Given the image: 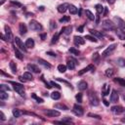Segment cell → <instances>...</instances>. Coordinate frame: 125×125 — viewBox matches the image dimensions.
Returning <instances> with one entry per match:
<instances>
[{
	"label": "cell",
	"instance_id": "6da1fadb",
	"mask_svg": "<svg viewBox=\"0 0 125 125\" xmlns=\"http://www.w3.org/2000/svg\"><path fill=\"white\" fill-rule=\"evenodd\" d=\"M10 84H12L14 86V89H15V91L18 94H20L21 97L24 96V88H23V85H21L20 83H17V82H13V81H10Z\"/></svg>",
	"mask_w": 125,
	"mask_h": 125
},
{
	"label": "cell",
	"instance_id": "7a4b0ae2",
	"mask_svg": "<svg viewBox=\"0 0 125 125\" xmlns=\"http://www.w3.org/2000/svg\"><path fill=\"white\" fill-rule=\"evenodd\" d=\"M89 101H90V104H91L93 106H97V105H99V104H100L99 98H98V96L96 95L95 92H90V93H89Z\"/></svg>",
	"mask_w": 125,
	"mask_h": 125
},
{
	"label": "cell",
	"instance_id": "3957f363",
	"mask_svg": "<svg viewBox=\"0 0 125 125\" xmlns=\"http://www.w3.org/2000/svg\"><path fill=\"white\" fill-rule=\"evenodd\" d=\"M29 28L31 29V30H34V31H37V30H41L43 27H42V25H41V23H39L37 21H35V20H32V21H29Z\"/></svg>",
	"mask_w": 125,
	"mask_h": 125
},
{
	"label": "cell",
	"instance_id": "277c9868",
	"mask_svg": "<svg viewBox=\"0 0 125 125\" xmlns=\"http://www.w3.org/2000/svg\"><path fill=\"white\" fill-rule=\"evenodd\" d=\"M14 41H15L16 46H17L20 50H21V51H23V52H26L25 44H23V42L21 40V38H20V37H15V38H14Z\"/></svg>",
	"mask_w": 125,
	"mask_h": 125
},
{
	"label": "cell",
	"instance_id": "5b68a950",
	"mask_svg": "<svg viewBox=\"0 0 125 125\" xmlns=\"http://www.w3.org/2000/svg\"><path fill=\"white\" fill-rule=\"evenodd\" d=\"M103 27L104 29H115L114 23L111 21H109V20H104L103 21Z\"/></svg>",
	"mask_w": 125,
	"mask_h": 125
},
{
	"label": "cell",
	"instance_id": "8992f818",
	"mask_svg": "<svg viewBox=\"0 0 125 125\" xmlns=\"http://www.w3.org/2000/svg\"><path fill=\"white\" fill-rule=\"evenodd\" d=\"M73 113L77 116H82L83 113H84V110L82 108V106H80L79 104H74L73 105V109H72Z\"/></svg>",
	"mask_w": 125,
	"mask_h": 125
},
{
	"label": "cell",
	"instance_id": "52a82bcc",
	"mask_svg": "<svg viewBox=\"0 0 125 125\" xmlns=\"http://www.w3.org/2000/svg\"><path fill=\"white\" fill-rule=\"evenodd\" d=\"M113 21H115V23L117 24V26L123 30H125V21H123L121 18L119 17H114L113 18Z\"/></svg>",
	"mask_w": 125,
	"mask_h": 125
},
{
	"label": "cell",
	"instance_id": "ba28073f",
	"mask_svg": "<svg viewBox=\"0 0 125 125\" xmlns=\"http://www.w3.org/2000/svg\"><path fill=\"white\" fill-rule=\"evenodd\" d=\"M44 112H45V114H46L47 116H49V117H57V116H60V115H61L60 111H58V110H56V109H47V110H45Z\"/></svg>",
	"mask_w": 125,
	"mask_h": 125
},
{
	"label": "cell",
	"instance_id": "9c48e42d",
	"mask_svg": "<svg viewBox=\"0 0 125 125\" xmlns=\"http://www.w3.org/2000/svg\"><path fill=\"white\" fill-rule=\"evenodd\" d=\"M116 48V44H111V45H109L104 52H103V54H102V56L103 57H106V56H108L109 54H111L112 52H113V50Z\"/></svg>",
	"mask_w": 125,
	"mask_h": 125
},
{
	"label": "cell",
	"instance_id": "30bf717a",
	"mask_svg": "<svg viewBox=\"0 0 125 125\" xmlns=\"http://www.w3.org/2000/svg\"><path fill=\"white\" fill-rule=\"evenodd\" d=\"M77 64V62L76 60H74L73 58H69L67 59V62H66V66L69 68V69H74L75 66Z\"/></svg>",
	"mask_w": 125,
	"mask_h": 125
},
{
	"label": "cell",
	"instance_id": "8fae6325",
	"mask_svg": "<svg viewBox=\"0 0 125 125\" xmlns=\"http://www.w3.org/2000/svg\"><path fill=\"white\" fill-rule=\"evenodd\" d=\"M5 38L7 41H11L12 38H13V35H12V31H11V28L10 26L8 25H5Z\"/></svg>",
	"mask_w": 125,
	"mask_h": 125
},
{
	"label": "cell",
	"instance_id": "7c38bea8",
	"mask_svg": "<svg viewBox=\"0 0 125 125\" xmlns=\"http://www.w3.org/2000/svg\"><path fill=\"white\" fill-rule=\"evenodd\" d=\"M111 111L114 114H121V113H123L124 108L122 106H120V105H114V106L111 107Z\"/></svg>",
	"mask_w": 125,
	"mask_h": 125
},
{
	"label": "cell",
	"instance_id": "4fadbf2b",
	"mask_svg": "<svg viewBox=\"0 0 125 125\" xmlns=\"http://www.w3.org/2000/svg\"><path fill=\"white\" fill-rule=\"evenodd\" d=\"M94 65L93 64H89L88 66H86V67H84L83 69H81L79 72H78V74L79 75H82V74H84V73H86V72H88V71H94Z\"/></svg>",
	"mask_w": 125,
	"mask_h": 125
},
{
	"label": "cell",
	"instance_id": "5bb4252c",
	"mask_svg": "<svg viewBox=\"0 0 125 125\" xmlns=\"http://www.w3.org/2000/svg\"><path fill=\"white\" fill-rule=\"evenodd\" d=\"M115 33L117 35V37L120 39V40H125V31L121 28L119 29H115Z\"/></svg>",
	"mask_w": 125,
	"mask_h": 125
},
{
	"label": "cell",
	"instance_id": "9a60e30c",
	"mask_svg": "<svg viewBox=\"0 0 125 125\" xmlns=\"http://www.w3.org/2000/svg\"><path fill=\"white\" fill-rule=\"evenodd\" d=\"M68 6H69V4H67V3H63V4L59 5V6H58V12H60V13H64L66 10H68Z\"/></svg>",
	"mask_w": 125,
	"mask_h": 125
},
{
	"label": "cell",
	"instance_id": "2e32d148",
	"mask_svg": "<svg viewBox=\"0 0 125 125\" xmlns=\"http://www.w3.org/2000/svg\"><path fill=\"white\" fill-rule=\"evenodd\" d=\"M118 99H119V96H118L117 92L115 90H112L111 95H110V102L111 103H116V102H118Z\"/></svg>",
	"mask_w": 125,
	"mask_h": 125
},
{
	"label": "cell",
	"instance_id": "e0dca14e",
	"mask_svg": "<svg viewBox=\"0 0 125 125\" xmlns=\"http://www.w3.org/2000/svg\"><path fill=\"white\" fill-rule=\"evenodd\" d=\"M102 93H103V96L104 97H105V96L108 95V93H109V86H108L107 83H104L103 85V87H102Z\"/></svg>",
	"mask_w": 125,
	"mask_h": 125
},
{
	"label": "cell",
	"instance_id": "ac0fdd59",
	"mask_svg": "<svg viewBox=\"0 0 125 125\" xmlns=\"http://www.w3.org/2000/svg\"><path fill=\"white\" fill-rule=\"evenodd\" d=\"M85 43V39L80 36H74V44L75 45H83Z\"/></svg>",
	"mask_w": 125,
	"mask_h": 125
},
{
	"label": "cell",
	"instance_id": "d6986e66",
	"mask_svg": "<svg viewBox=\"0 0 125 125\" xmlns=\"http://www.w3.org/2000/svg\"><path fill=\"white\" fill-rule=\"evenodd\" d=\"M27 68H28V70H31L32 72H35V73H38L40 71L39 67L37 65H35V64H32V63L27 64Z\"/></svg>",
	"mask_w": 125,
	"mask_h": 125
},
{
	"label": "cell",
	"instance_id": "ffe728a7",
	"mask_svg": "<svg viewBox=\"0 0 125 125\" xmlns=\"http://www.w3.org/2000/svg\"><path fill=\"white\" fill-rule=\"evenodd\" d=\"M19 29H20V33L21 35H24L27 31V28H26V25L23 23V22H21L20 23V26H19Z\"/></svg>",
	"mask_w": 125,
	"mask_h": 125
},
{
	"label": "cell",
	"instance_id": "44dd1931",
	"mask_svg": "<svg viewBox=\"0 0 125 125\" xmlns=\"http://www.w3.org/2000/svg\"><path fill=\"white\" fill-rule=\"evenodd\" d=\"M90 32H91V34H92V35H94V36H95V37H97V38H103V37H104V34H103L102 32L98 31V30L90 29Z\"/></svg>",
	"mask_w": 125,
	"mask_h": 125
},
{
	"label": "cell",
	"instance_id": "7402d4cb",
	"mask_svg": "<svg viewBox=\"0 0 125 125\" xmlns=\"http://www.w3.org/2000/svg\"><path fill=\"white\" fill-rule=\"evenodd\" d=\"M25 47L26 48H33L34 47V40L32 39V38H28V39H26V41H25Z\"/></svg>",
	"mask_w": 125,
	"mask_h": 125
},
{
	"label": "cell",
	"instance_id": "603a6c76",
	"mask_svg": "<svg viewBox=\"0 0 125 125\" xmlns=\"http://www.w3.org/2000/svg\"><path fill=\"white\" fill-rule=\"evenodd\" d=\"M87 87H88V84H87V82H85V81H80V82L78 83V89H79L80 91L86 90Z\"/></svg>",
	"mask_w": 125,
	"mask_h": 125
},
{
	"label": "cell",
	"instance_id": "cb8c5ba5",
	"mask_svg": "<svg viewBox=\"0 0 125 125\" xmlns=\"http://www.w3.org/2000/svg\"><path fill=\"white\" fill-rule=\"evenodd\" d=\"M22 77H23V79L25 81H31V80H33V76H32V74L30 72H24L23 75H22Z\"/></svg>",
	"mask_w": 125,
	"mask_h": 125
},
{
	"label": "cell",
	"instance_id": "d4e9b609",
	"mask_svg": "<svg viewBox=\"0 0 125 125\" xmlns=\"http://www.w3.org/2000/svg\"><path fill=\"white\" fill-rule=\"evenodd\" d=\"M71 30H72V27H71V26H66V27L62 28L61 33H64L65 35H68V34L71 33Z\"/></svg>",
	"mask_w": 125,
	"mask_h": 125
},
{
	"label": "cell",
	"instance_id": "484cf974",
	"mask_svg": "<svg viewBox=\"0 0 125 125\" xmlns=\"http://www.w3.org/2000/svg\"><path fill=\"white\" fill-rule=\"evenodd\" d=\"M38 62L40 64H42L44 67H46V68H51V64L49 62H47L45 60H43V59H38Z\"/></svg>",
	"mask_w": 125,
	"mask_h": 125
},
{
	"label": "cell",
	"instance_id": "4316f807",
	"mask_svg": "<svg viewBox=\"0 0 125 125\" xmlns=\"http://www.w3.org/2000/svg\"><path fill=\"white\" fill-rule=\"evenodd\" d=\"M85 14H86L87 18H88L90 21H94V20H95V16H94V14H93L91 11H89V10H86V11H85Z\"/></svg>",
	"mask_w": 125,
	"mask_h": 125
},
{
	"label": "cell",
	"instance_id": "83f0119b",
	"mask_svg": "<svg viewBox=\"0 0 125 125\" xmlns=\"http://www.w3.org/2000/svg\"><path fill=\"white\" fill-rule=\"evenodd\" d=\"M15 55H16V57H17L19 60H22V59H23L22 53H21L19 49H17V48H15Z\"/></svg>",
	"mask_w": 125,
	"mask_h": 125
},
{
	"label": "cell",
	"instance_id": "f1b7e54d",
	"mask_svg": "<svg viewBox=\"0 0 125 125\" xmlns=\"http://www.w3.org/2000/svg\"><path fill=\"white\" fill-rule=\"evenodd\" d=\"M55 107L58 108V109H62V110H67L68 109V107L65 104H56Z\"/></svg>",
	"mask_w": 125,
	"mask_h": 125
},
{
	"label": "cell",
	"instance_id": "f546056e",
	"mask_svg": "<svg viewBox=\"0 0 125 125\" xmlns=\"http://www.w3.org/2000/svg\"><path fill=\"white\" fill-rule=\"evenodd\" d=\"M10 67H11V70L13 73H16L17 72V64L14 61H11L10 62Z\"/></svg>",
	"mask_w": 125,
	"mask_h": 125
},
{
	"label": "cell",
	"instance_id": "4dcf8cb0",
	"mask_svg": "<svg viewBox=\"0 0 125 125\" xmlns=\"http://www.w3.org/2000/svg\"><path fill=\"white\" fill-rule=\"evenodd\" d=\"M114 72H115V70H114L113 68H107V69L105 70V75H106L107 77H112L113 74H114Z\"/></svg>",
	"mask_w": 125,
	"mask_h": 125
},
{
	"label": "cell",
	"instance_id": "1f68e13d",
	"mask_svg": "<svg viewBox=\"0 0 125 125\" xmlns=\"http://www.w3.org/2000/svg\"><path fill=\"white\" fill-rule=\"evenodd\" d=\"M95 8H96V11H97L98 14H102L104 12V7H103L101 4H97L95 6Z\"/></svg>",
	"mask_w": 125,
	"mask_h": 125
},
{
	"label": "cell",
	"instance_id": "d6a6232c",
	"mask_svg": "<svg viewBox=\"0 0 125 125\" xmlns=\"http://www.w3.org/2000/svg\"><path fill=\"white\" fill-rule=\"evenodd\" d=\"M68 11H69L70 14L74 15V14L77 13V8H76L74 5H69V6H68Z\"/></svg>",
	"mask_w": 125,
	"mask_h": 125
},
{
	"label": "cell",
	"instance_id": "836d02e7",
	"mask_svg": "<svg viewBox=\"0 0 125 125\" xmlns=\"http://www.w3.org/2000/svg\"><path fill=\"white\" fill-rule=\"evenodd\" d=\"M66 65H64V64H59L58 65V70L61 72V73H64L65 71H66Z\"/></svg>",
	"mask_w": 125,
	"mask_h": 125
},
{
	"label": "cell",
	"instance_id": "e575fe53",
	"mask_svg": "<svg viewBox=\"0 0 125 125\" xmlns=\"http://www.w3.org/2000/svg\"><path fill=\"white\" fill-rule=\"evenodd\" d=\"M21 114H23V111H21L20 109H13V115H14V117H20Z\"/></svg>",
	"mask_w": 125,
	"mask_h": 125
},
{
	"label": "cell",
	"instance_id": "d590c367",
	"mask_svg": "<svg viewBox=\"0 0 125 125\" xmlns=\"http://www.w3.org/2000/svg\"><path fill=\"white\" fill-rule=\"evenodd\" d=\"M85 39H87V40H89V41H91V42H94V43H96L97 41H98V39L93 35H86L85 36Z\"/></svg>",
	"mask_w": 125,
	"mask_h": 125
},
{
	"label": "cell",
	"instance_id": "8d00e7d4",
	"mask_svg": "<svg viewBox=\"0 0 125 125\" xmlns=\"http://www.w3.org/2000/svg\"><path fill=\"white\" fill-rule=\"evenodd\" d=\"M51 98H52L53 100H59V99L61 98V94H60L59 92H53V93L51 94Z\"/></svg>",
	"mask_w": 125,
	"mask_h": 125
},
{
	"label": "cell",
	"instance_id": "74e56055",
	"mask_svg": "<svg viewBox=\"0 0 125 125\" xmlns=\"http://www.w3.org/2000/svg\"><path fill=\"white\" fill-rule=\"evenodd\" d=\"M0 99L2 101L8 99V94L6 93V91H0Z\"/></svg>",
	"mask_w": 125,
	"mask_h": 125
},
{
	"label": "cell",
	"instance_id": "f35d334b",
	"mask_svg": "<svg viewBox=\"0 0 125 125\" xmlns=\"http://www.w3.org/2000/svg\"><path fill=\"white\" fill-rule=\"evenodd\" d=\"M117 64H118L119 66H121V67L125 66V59H123V58H119V59L117 60Z\"/></svg>",
	"mask_w": 125,
	"mask_h": 125
},
{
	"label": "cell",
	"instance_id": "ab89813d",
	"mask_svg": "<svg viewBox=\"0 0 125 125\" xmlns=\"http://www.w3.org/2000/svg\"><path fill=\"white\" fill-rule=\"evenodd\" d=\"M114 81L119 83L121 86L125 87V79H122V78H114Z\"/></svg>",
	"mask_w": 125,
	"mask_h": 125
},
{
	"label": "cell",
	"instance_id": "60d3db41",
	"mask_svg": "<svg viewBox=\"0 0 125 125\" xmlns=\"http://www.w3.org/2000/svg\"><path fill=\"white\" fill-rule=\"evenodd\" d=\"M60 34H61V32H59V33H56V34L53 36V38H52V41H51V43H52V44H54V43H57V41H58V39H59V36H60Z\"/></svg>",
	"mask_w": 125,
	"mask_h": 125
},
{
	"label": "cell",
	"instance_id": "b9f144b4",
	"mask_svg": "<svg viewBox=\"0 0 125 125\" xmlns=\"http://www.w3.org/2000/svg\"><path fill=\"white\" fill-rule=\"evenodd\" d=\"M11 89H10V87H8V86H6V85H4V84H1L0 85V91H6V92H8V91H10Z\"/></svg>",
	"mask_w": 125,
	"mask_h": 125
},
{
	"label": "cell",
	"instance_id": "7bdbcfd3",
	"mask_svg": "<svg viewBox=\"0 0 125 125\" xmlns=\"http://www.w3.org/2000/svg\"><path fill=\"white\" fill-rule=\"evenodd\" d=\"M70 21V17H68V16H64V17H62V18L60 20L61 22H67V21Z\"/></svg>",
	"mask_w": 125,
	"mask_h": 125
},
{
	"label": "cell",
	"instance_id": "ee69618b",
	"mask_svg": "<svg viewBox=\"0 0 125 125\" xmlns=\"http://www.w3.org/2000/svg\"><path fill=\"white\" fill-rule=\"evenodd\" d=\"M68 52L71 53V54H73V55H79V54H80V52H79L78 50L74 49V48H70V49H68Z\"/></svg>",
	"mask_w": 125,
	"mask_h": 125
},
{
	"label": "cell",
	"instance_id": "f6af8a7d",
	"mask_svg": "<svg viewBox=\"0 0 125 125\" xmlns=\"http://www.w3.org/2000/svg\"><path fill=\"white\" fill-rule=\"evenodd\" d=\"M75 98H76V101L80 104V103H82V94L81 93H78L76 96H75Z\"/></svg>",
	"mask_w": 125,
	"mask_h": 125
},
{
	"label": "cell",
	"instance_id": "bcb514c9",
	"mask_svg": "<svg viewBox=\"0 0 125 125\" xmlns=\"http://www.w3.org/2000/svg\"><path fill=\"white\" fill-rule=\"evenodd\" d=\"M32 98H33V99H35V100L37 101V103H39V104L43 103V100H42L41 98H38V97H37L35 94H32Z\"/></svg>",
	"mask_w": 125,
	"mask_h": 125
},
{
	"label": "cell",
	"instance_id": "7dc6e473",
	"mask_svg": "<svg viewBox=\"0 0 125 125\" xmlns=\"http://www.w3.org/2000/svg\"><path fill=\"white\" fill-rule=\"evenodd\" d=\"M88 116L89 117H93V118H97V119H101L102 117L98 114H94V113H88Z\"/></svg>",
	"mask_w": 125,
	"mask_h": 125
},
{
	"label": "cell",
	"instance_id": "c3c4849f",
	"mask_svg": "<svg viewBox=\"0 0 125 125\" xmlns=\"http://www.w3.org/2000/svg\"><path fill=\"white\" fill-rule=\"evenodd\" d=\"M99 58H100V55L98 53H95L94 56H93V61L94 62H99Z\"/></svg>",
	"mask_w": 125,
	"mask_h": 125
},
{
	"label": "cell",
	"instance_id": "681fc988",
	"mask_svg": "<svg viewBox=\"0 0 125 125\" xmlns=\"http://www.w3.org/2000/svg\"><path fill=\"white\" fill-rule=\"evenodd\" d=\"M56 79H57L58 81H60V82H62V83H65V84H66V85H67L68 87H71V85H70V84H69L68 82H66L65 80H62V79H61V78H56Z\"/></svg>",
	"mask_w": 125,
	"mask_h": 125
},
{
	"label": "cell",
	"instance_id": "f907efd6",
	"mask_svg": "<svg viewBox=\"0 0 125 125\" xmlns=\"http://www.w3.org/2000/svg\"><path fill=\"white\" fill-rule=\"evenodd\" d=\"M50 84H51L52 86H54V87H56V88H58V89H60V88H61V86H60L59 84H57V83H55L54 81H52V82H51Z\"/></svg>",
	"mask_w": 125,
	"mask_h": 125
},
{
	"label": "cell",
	"instance_id": "816d5d0a",
	"mask_svg": "<svg viewBox=\"0 0 125 125\" xmlns=\"http://www.w3.org/2000/svg\"><path fill=\"white\" fill-rule=\"evenodd\" d=\"M0 119H1L2 121H4V120H6V117H5V115H4V113H3V111H0Z\"/></svg>",
	"mask_w": 125,
	"mask_h": 125
},
{
	"label": "cell",
	"instance_id": "f5cc1de1",
	"mask_svg": "<svg viewBox=\"0 0 125 125\" xmlns=\"http://www.w3.org/2000/svg\"><path fill=\"white\" fill-rule=\"evenodd\" d=\"M11 4H13V5L17 6V7H21V3H19V2H15V1H12V2H11Z\"/></svg>",
	"mask_w": 125,
	"mask_h": 125
},
{
	"label": "cell",
	"instance_id": "db71d44e",
	"mask_svg": "<svg viewBox=\"0 0 125 125\" xmlns=\"http://www.w3.org/2000/svg\"><path fill=\"white\" fill-rule=\"evenodd\" d=\"M57 27V24H55L53 21H51V29H55Z\"/></svg>",
	"mask_w": 125,
	"mask_h": 125
},
{
	"label": "cell",
	"instance_id": "11a10c76",
	"mask_svg": "<svg viewBox=\"0 0 125 125\" xmlns=\"http://www.w3.org/2000/svg\"><path fill=\"white\" fill-rule=\"evenodd\" d=\"M47 55H50L51 57H56L57 55L55 54V53H53V52H47Z\"/></svg>",
	"mask_w": 125,
	"mask_h": 125
},
{
	"label": "cell",
	"instance_id": "9f6ffc18",
	"mask_svg": "<svg viewBox=\"0 0 125 125\" xmlns=\"http://www.w3.org/2000/svg\"><path fill=\"white\" fill-rule=\"evenodd\" d=\"M77 30H78L79 32H83V25L78 26V27H77Z\"/></svg>",
	"mask_w": 125,
	"mask_h": 125
},
{
	"label": "cell",
	"instance_id": "6f0895ef",
	"mask_svg": "<svg viewBox=\"0 0 125 125\" xmlns=\"http://www.w3.org/2000/svg\"><path fill=\"white\" fill-rule=\"evenodd\" d=\"M104 16L107 15V8H104Z\"/></svg>",
	"mask_w": 125,
	"mask_h": 125
},
{
	"label": "cell",
	"instance_id": "680465c9",
	"mask_svg": "<svg viewBox=\"0 0 125 125\" xmlns=\"http://www.w3.org/2000/svg\"><path fill=\"white\" fill-rule=\"evenodd\" d=\"M106 1H107V2L109 3V4H113V3H114V2L116 1V0H106Z\"/></svg>",
	"mask_w": 125,
	"mask_h": 125
},
{
	"label": "cell",
	"instance_id": "91938a15",
	"mask_svg": "<svg viewBox=\"0 0 125 125\" xmlns=\"http://www.w3.org/2000/svg\"><path fill=\"white\" fill-rule=\"evenodd\" d=\"M121 122H122V123H125V117L121 118Z\"/></svg>",
	"mask_w": 125,
	"mask_h": 125
},
{
	"label": "cell",
	"instance_id": "94428289",
	"mask_svg": "<svg viewBox=\"0 0 125 125\" xmlns=\"http://www.w3.org/2000/svg\"><path fill=\"white\" fill-rule=\"evenodd\" d=\"M104 104H105V105H108V103H107L105 100H104Z\"/></svg>",
	"mask_w": 125,
	"mask_h": 125
},
{
	"label": "cell",
	"instance_id": "6125c7cd",
	"mask_svg": "<svg viewBox=\"0 0 125 125\" xmlns=\"http://www.w3.org/2000/svg\"><path fill=\"white\" fill-rule=\"evenodd\" d=\"M123 113H125V109H124V111H123Z\"/></svg>",
	"mask_w": 125,
	"mask_h": 125
},
{
	"label": "cell",
	"instance_id": "be15d7a7",
	"mask_svg": "<svg viewBox=\"0 0 125 125\" xmlns=\"http://www.w3.org/2000/svg\"><path fill=\"white\" fill-rule=\"evenodd\" d=\"M124 47H125V45H124Z\"/></svg>",
	"mask_w": 125,
	"mask_h": 125
}]
</instances>
